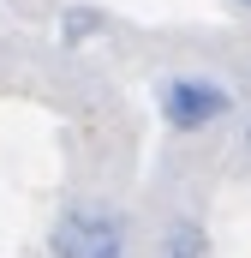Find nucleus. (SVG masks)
<instances>
[{
    "mask_svg": "<svg viewBox=\"0 0 251 258\" xmlns=\"http://www.w3.org/2000/svg\"><path fill=\"white\" fill-rule=\"evenodd\" d=\"M54 258H126V222L108 204H66L48 228Z\"/></svg>",
    "mask_w": 251,
    "mask_h": 258,
    "instance_id": "nucleus-1",
    "label": "nucleus"
},
{
    "mask_svg": "<svg viewBox=\"0 0 251 258\" xmlns=\"http://www.w3.org/2000/svg\"><path fill=\"white\" fill-rule=\"evenodd\" d=\"M156 108H162V120L174 132H203V126H215V120L233 114V90H227L221 78L174 72V78L156 84Z\"/></svg>",
    "mask_w": 251,
    "mask_h": 258,
    "instance_id": "nucleus-2",
    "label": "nucleus"
},
{
    "mask_svg": "<svg viewBox=\"0 0 251 258\" xmlns=\"http://www.w3.org/2000/svg\"><path fill=\"white\" fill-rule=\"evenodd\" d=\"M209 246H203V228L197 222H174L168 228V240H162V258H203Z\"/></svg>",
    "mask_w": 251,
    "mask_h": 258,
    "instance_id": "nucleus-3",
    "label": "nucleus"
},
{
    "mask_svg": "<svg viewBox=\"0 0 251 258\" xmlns=\"http://www.w3.org/2000/svg\"><path fill=\"white\" fill-rule=\"evenodd\" d=\"M90 30H102V18H96V12H66V42L90 36Z\"/></svg>",
    "mask_w": 251,
    "mask_h": 258,
    "instance_id": "nucleus-4",
    "label": "nucleus"
},
{
    "mask_svg": "<svg viewBox=\"0 0 251 258\" xmlns=\"http://www.w3.org/2000/svg\"><path fill=\"white\" fill-rule=\"evenodd\" d=\"M245 156H251V126H245Z\"/></svg>",
    "mask_w": 251,
    "mask_h": 258,
    "instance_id": "nucleus-5",
    "label": "nucleus"
},
{
    "mask_svg": "<svg viewBox=\"0 0 251 258\" xmlns=\"http://www.w3.org/2000/svg\"><path fill=\"white\" fill-rule=\"evenodd\" d=\"M233 6H245V12H251V0H233Z\"/></svg>",
    "mask_w": 251,
    "mask_h": 258,
    "instance_id": "nucleus-6",
    "label": "nucleus"
}]
</instances>
